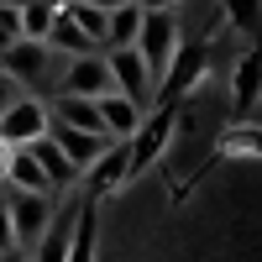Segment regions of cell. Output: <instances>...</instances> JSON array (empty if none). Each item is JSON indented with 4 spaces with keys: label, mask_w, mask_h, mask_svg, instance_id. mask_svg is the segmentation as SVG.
I'll use <instances>...</instances> for the list:
<instances>
[{
    "label": "cell",
    "mask_w": 262,
    "mask_h": 262,
    "mask_svg": "<svg viewBox=\"0 0 262 262\" xmlns=\"http://www.w3.org/2000/svg\"><path fill=\"white\" fill-rule=\"evenodd\" d=\"M131 48L142 53L147 74H152V90H158L163 69L173 63V53L184 48V21H179V11H142V32H137Z\"/></svg>",
    "instance_id": "6da1fadb"
},
{
    "label": "cell",
    "mask_w": 262,
    "mask_h": 262,
    "mask_svg": "<svg viewBox=\"0 0 262 262\" xmlns=\"http://www.w3.org/2000/svg\"><path fill=\"white\" fill-rule=\"evenodd\" d=\"M0 205H6V215H11V236H16V247H27L32 252V242L42 231H48V221H53V210H58V200L53 194H27V189H0Z\"/></svg>",
    "instance_id": "7a4b0ae2"
},
{
    "label": "cell",
    "mask_w": 262,
    "mask_h": 262,
    "mask_svg": "<svg viewBox=\"0 0 262 262\" xmlns=\"http://www.w3.org/2000/svg\"><path fill=\"white\" fill-rule=\"evenodd\" d=\"M205 69H210V48L205 42H184L179 53H173V63L163 69V79H158V105H179V100H189L194 90H200V79H205Z\"/></svg>",
    "instance_id": "3957f363"
},
{
    "label": "cell",
    "mask_w": 262,
    "mask_h": 262,
    "mask_svg": "<svg viewBox=\"0 0 262 262\" xmlns=\"http://www.w3.org/2000/svg\"><path fill=\"white\" fill-rule=\"evenodd\" d=\"M173 126H179V105H158V111L142 116L137 137L126 142V152H131V179H137V173H147V168L173 147Z\"/></svg>",
    "instance_id": "277c9868"
},
{
    "label": "cell",
    "mask_w": 262,
    "mask_h": 262,
    "mask_svg": "<svg viewBox=\"0 0 262 262\" xmlns=\"http://www.w3.org/2000/svg\"><path fill=\"white\" fill-rule=\"evenodd\" d=\"M126 179H131V152H126V142H105V152L79 173L84 200H105V194H116Z\"/></svg>",
    "instance_id": "5b68a950"
},
{
    "label": "cell",
    "mask_w": 262,
    "mask_h": 262,
    "mask_svg": "<svg viewBox=\"0 0 262 262\" xmlns=\"http://www.w3.org/2000/svg\"><path fill=\"white\" fill-rule=\"evenodd\" d=\"M105 69H111L116 95H126V100H137L142 111H152V74H147V63H142L137 48H111L105 53Z\"/></svg>",
    "instance_id": "8992f818"
},
{
    "label": "cell",
    "mask_w": 262,
    "mask_h": 262,
    "mask_svg": "<svg viewBox=\"0 0 262 262\" xmlns=\"http://www.w3.org/2000/svg\"><path fill=\"white\" fill-rule=\"evenodd\" d=\"M37 137H48V105L21 95L6 116H0V147H27Z\"/></svg>",
    "instance_id": "52a82bcc"
},
{
    "label": "cell",
    "mask_w": 262,
    "mask_h": 262,
    "mask_svg": "<svg viewBox=\"0 0 262 262\" xmlns=\"http://www.w3.org/2000/svg\"><path fill=\"white\" fill-rule=\"evenodd\" d=\"M48 42H32V37H16V42H6V48H0V69H6L21 90H27V84H37L42 74H48Z\"/></svg>",
    "instance_id": "ba28073f"
},
{
    "label": "cell",
    "mask_w": 262,
    "mask_h": 262,
    "mask_svg": "<svg viewBox=\"0 0 262 262\" xmlns=\"http://www.w3.org/2000/svg\"><path fill=\"white\" fill-rule=\"evenodd\" d=\"M74 221H79V200L74 205H58L48 231L32 242V262H69V247H74Z\"/></svg>",
    "instance_id": "9c48e42d"
},
{
    "label": "cell",
    "mask_w": 262,
    "mask_h": 262,
    "mask_svg": "<svg viewBox=\"0 0 262 262\" xmlns=\"http://www.w3.org/2000/svg\"><path fill=\"white\" fill-rule=\"evenodd\" d=\"M111 69H105V53H84V58H69V74H63V95H84V100H100L111 95Z\"/></svg>",
    "instance_id": "30bf717a"
},
{
    "label": "cell",
    "mask_w": 262,
    "mask_h": 262,
    "mask_svg": "<svg viewBox=\"0 0 262 262\" xmlns=\"http://www.w3.org/2000/svg\"><path fill=\"white\" fill-rule=\"evenodd\" d=\"M95 111H100V131H105V137H111V142H131V137H137V126H142V105L137 100H126V95H100L95 100Z\"/></svg>",
    "instance_id": "8fae6325"
},
{
    "label": "cell",
    "mask_w": 262,
    "mask_h": 262,
    "mask_svg": "<svg viewBox=\"0 0 262 262\" xmlns=\"http://www.w3.org/2000/svg\"><path fill=\"white\" fill-rule=\"evenodd\" d=\"M48 142H53V147H58L79 173L105 152V137H95V131H74V126H58V121H48Z\"/></svg>",
    "instance_id": "7c38bea8"
},
{
    "label": "cell",
    "mask_w": 262,
    "mask_h": 262,
    "mask_svg": "<svg viewBox=\"0 0 262 262\" xmlns=\"http://www.w3.org/2000/svg\"><path fill=\"white\" fill-rule=\"evenodd\" d=\"M27 152H32V158H37V168H42V179H48V189L58 194V200H63V194H69L74 184H79V168L69 163V158H63V152L48 142V137H37V142H27Z\"/></svg>",
    "instance_id": "4fadbf2b"
},
{
    "label": "cell",
    "mask_w": 262,
    "mask_h": 262,
    "mask_svg": "<svg viewBox=\"0 0 262 262\" xmlns=\"http://www.w3.org/2000/svg\"><path fill=\"white\" fill-rule=\"evenodd\" d=\"M231 105H236V116H252L257 111V100H262V48H247L242 63H236V79H231Z\"/></svg>",
    "instance_id": "5bb4252c"
},
{
    "label": "cell",
    "mask_w": 262,
    "mask_h": 262,
    "mask_svg": "<svg viewBox=\"0 0 262 262\" xmlns=\"http://www.w3.org/2000/svg\"><path fill=\"white\" fill-rule=\"evenodd\" d=\"M48 121H58V126H74V131H95V137H105L100 131V111H95V100H84V95H58L53 105H48ZM111 142V137H105Z\"/></svg>",
    "instance_id": "9a60e30c"
},
{
    "label": "cell",
    "mask_w": 262,
    "mask_h": 262,
    "mask_svg": "<svg viewBox=\"0 0 262 262\" xmlns=\"http://www.w3.org/2000/svg\"><path fill=\"white\" fill-rule=\"evenodd\" d=\"M137 32H142V11L131 6H116V11H105V48L100 53H111V48H131L137 42Z\"/></svg>",
    "instance_id": "2e32d148"
},
{
    "label": "cell",
    "mask_w": 262,
    "mask_h": 262,
    "mask_svg": "<svg viewBox=\"0 0 262 262\" xmlns=\"http://www.w3.org/2000/svg\"><path fill=\"white\" fill-rule=\"evenodd\" d=\"M48 53H69V58H84V53H100L90 37H84L79 27L63 11H53V27H48Z\"/></svg>",
    "instance_id": "e0dca14e"
},
{
    "label": "cell",
    "mask_w": 262,
    "mask_h": 262,
    "mask_svg": "<svg viewBox=\"0 0 262 262\" xmlns=\"http://www.w3.org/2000/svg\"><path fill=\"white\" fill-rule=\"evenodd\" d=\"M58 11L74 21V27L95 42V48H105V11H95V6H84V0H58Z\"/></svg>",
    "instance_id": "ac0fdd59"
},
{
    "label": "cell",
    "mask_w": 262,
    "mask_h": 262,
    "mask_svg": "<svg viewBox=\"0 0 262 262\" xmlns=\"http://www.w3.org/2000/svg\"><path fill=\"white\" fill-rule=\"evenodd\" d=\"M90 257H95V200H79V221H74L69 262H90Z\"/></svg>",
    "instance_id": "d6986e66"
},
{
    "label": "cell",
    "mask_w": 262,
    "mask_h": 262,
    "mask_svg": "<svg viewBox=\"0 0 262 262\" xmlns=\"http://www.w3.org/2000/svg\"><path fill=\"white\" fill-rule=\"evenodd\" d=\"M53 11H58V0H21V37H32V42H48Z\"/></svg>",
    "instance_id": "ffe728a7"
},
{
    "label": "cell",
    "mask_w": 262,
    "mask_h": 262,
    "mask_svg": "<svg viewBox=\"0 0 262 262\" xmlns=\"http://www.w3.org/2000/svg\"><path fill=\"white\" fill-rule=\"evenodd\" d=\"M221 152H252V158H262V131L257 126H236L231 137L221 142Z\"/></svg>",
    "instance_id": "44dd1931"
},
{
    "label": "cell",
    "mask_w": 262,
    "mask_h": 262,
    "mask_svg": "<svg viewBox=\"0 0 262 262\" xmlns=\"http://www.w3.org/2000/svg\"><path fill=\"white\" fill-rule=\"evenodd\" d=\"M221 11H231V21L242 32H252L257 21H262V0H221Z\"/></svg>",
    "instance_id": "7402d4cb"
},
{
    "label": "cell",
    "mask_w": 262,
    "mask_h": 262,
    "mask_svg": "<svg viewBox=\"0 0 262 262\" xmlns=\"http://www.w3.org/2000/svg\"><path fill=\"white\" fill-rule=\"evenodd\" d=\"M21 95H27V90H21V84H16V79H11L6 69H0V116H6V111H11V105L21 100Z\"/></svg>",
    "instance_id": "603a6c76"
},
{
    "label": "cell",
    "mask_w": 262,
    "mask_h": 262,
    "mask_svg": "<svg viewBox=\"0 0 262 262\" xmlns=\"http://www.w3.org/2000/svg\"><path fill=\"white\" fill-rule=\"evenodd\" d=\"M137 11H179V0H131Z\"/></svg>",
    "instance_id": "cb8c5ba5"
},
{
    "label": "cell",
    "mask_w": 262,
    "mask_h": 262,
    "mask_svg": "<svg viewBox=\"0 0 262 262\" xmlns=\"http://www.w3.org/2000/svg\"><path fill=\"white\" fill-rule=\"evenodd\" d=\"M6 247H16V236H11V215H6V205H0V252Z\"/></svg>",
    "instance_id": "d4e9b609"
},
{
    "label": "cell",
    "mask_w": 262,
    "mask_h": 262,
    "mask_svg": "<svg viewBox=\"0 0 262 262\" xmlns=\"http://www.w3.org/2000/svg\"><path fill=\"white\" fill-rule=\"evenodd\" d=\"M0 262H32V252H27V247H6V252H0Z\"/></svg>",
    "instance_id": "484cf974"
},
{
    "label": "cell",
    "mask_w": 262,
    "mask_h": 262,
    "mask_svg": "<svg viewBox=\"0 0 262 262\" xmlns=\"http://www.w3.org/2000/svg\"><path fill=\"white\" fill-rule=\"evenodd\" d=\"M84 6H95V11H116V6H126V0H84Z\"/></svg>",
    "instance_id": "4316f807"
}]
</instances>
